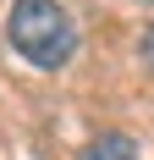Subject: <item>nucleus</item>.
I'll use <instances>...</instances> for the list:
<instances>
[{
    "label": "nucleus",
    "instance_id": "nucleus-3",
    "mask_svg": "<svg viewBox=\"0 0 154 160\" xmlns=\"http://www.w3.org/2000/svg\"><path fill=\"white\" fill-rule=\"evenodd\" d=\"M143 55H149V66H154V28L143 33Z\"/></svg>",
    "mask_w": 154,
    "mask_h": 160
},
{
    "label": "nucleus",
    "instance_id": "nucleus-1",
    "mask_svg": "<svg viewBox=\"0 0 154 160\" xmlns=\"http://www.w3.org/2000/svg\"><path fill=\"white\" fill-rule=\"evenodd\" d=\"M6 39H11V50L22 61L44 66V72L66 66L77 50V28L55 0H17L11 17H6Z\"/></svg>",
    "mask_w": 154,
    "mask_h": 160
},
{
    "label": "nucleus",
    "instance_id": "nucleus-4",
    "mask_svg": "<svg viewBox=\"0 0 154 160\" xmlns=\"http://www.w3.org/2000/svg\"><path fill=\"white\" fill-rule=\"evenodd\" d=\"M143 6H154V0H143Z\"/></svg>",
    "mask_w": 154,
    "mask_h": 160
},
{
    "label": "nucleus",
    "instance_id": "nucleus-2",
    "mask_svg": "<svg viewBox=\"0 0 154 160\" xmlns=\"http://www.w3.org/2000/svg\"><path fill=\"white\" fill-rule=\"evenodd\" d=\"M77 160H138V144H132L127 132H99L94 144H83Z\"/></svg>",
    "mask_w": 154,
    "mask_h": 160
}]
</instances>
